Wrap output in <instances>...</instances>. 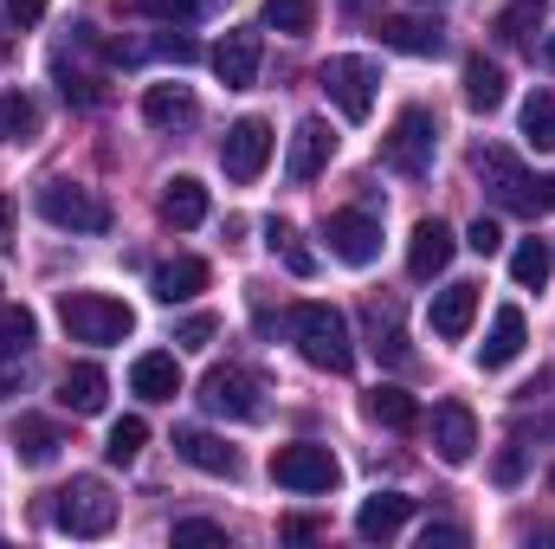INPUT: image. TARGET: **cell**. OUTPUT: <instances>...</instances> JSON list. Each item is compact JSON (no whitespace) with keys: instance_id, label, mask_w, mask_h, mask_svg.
Wrapping results in <instances>:
<instances>
[{"instance_id":"1","label":"cell","mask_w":555,"mask_h":549,"mask_svg":"<svg viewBox=\"0 0 555 549\" xmlns=\"http://www.w3.org/2000/svg\"><path fill=\"white\" fill-rule=\"evenodd\" d=\"M291 336H297L304 362H317V369H330V375H343V369L356 362L349 317H343L336 304H297V310H291Z\"/></svg>"},{"instance_id":"2","label":"cell","mask_w":555,"mask_h":549,"mask_svg":"<svg viewBox=\"0 0 555 549\" xmlns=\"http://www.w3.org/2000/svg\"><path fill=\"white\" fill-rule=\"evenodd\" d=\"M59 323L72 343H124L137 330V310L124 297H104V291H65L59 297Z\"/></svg>"},{"instance_id":"3","label":"cell","mask_w":555,"mask_h":549,"mask_svg":"<svg viewBox=\"0 0 555 549\" xmlns=\"http://www.w3.org/2000/svg\"><path fill=\"white\" fill-rule=\"evenodd\" d=\"M317 85H323V98H330L349 124H362V117L375 111V85H382V72H375V59H362V52H336V59H323Z\"/></svg>"},{"instance_id":"4","label":"cell","mask_w":555,"mask_h":549,"mask_svg":"<svg viewBox=\"0 0 555 549\" xmlns=\"http://www.w3.org/2000/svg\"><path fill=\"white\" fill-rule=\"evenodd\" d=\"M52 498H59V505H52V524L72 531V537H104V531L117 524V498H111L104 478H72V485H59Z\"/></svg>"},{"instance_id":"5","label":"cell","mask_w":555,"mask_h":549,"mask_svg":"<svg viewBox=\"0 0 555 549\" xmlns=\"http://www.w3.org/2000/svg\"><path fill=\"white\" fill-rule=\"evenodd\" d=\"M433 149H439V117H433L426 104H408V111L395 117V130L382 137V162H388L395 175H426V168H433Z\"/></svg>"},{"instance_id":"6","label":"cell","mask_w":555,"mask_h":549,"mask_svg":"<svg viewBox=\"0 0 555 549\" xmlns=\"http://www.w3.org/2000/svg\"><path fill=\"white\" fill-rule=\"evenodd\" d=\"M39 214L65 233H111V201L78 188V181H46L39 188Z\"/></svg>"},{"instance_id":"7","label":"cell","mask_w":555,"mask_h":549,"mask_svg":"<svg viewBox=\"0 0 555 549\" xmlns=\"http://www.w3.org/2000/svg\"><path fill=\"white\" fill-rule=\"evenodd\" d=\"M272 478L284 485V491H336L343 465H336V452H330V446L297 439V446H278V452H272Z\"/></svg>"},{"instance_id":"8","label":"cell","mask_w":555,"mask_h":549,"mask_svg":"<svg viewBox=\"0 0 555 549\" xmlns=\"http://www.w3.org/2000/svg\"><path fill=\"white\" fill-rule=\"evenodd\" d=\"M472 168H478V181H485V194H491L498 207H511V214H543V207H537V181L524 175V162H517L511 149H478Z\"/></svg>"},{"instance_id":"9","label":"cell","mask_w":555,"mask_h":549,"mask_svg":"<svg viewBox=\"0 0 555 549\" xmlns=\"http://www.w3.org/2000/svg\"><path fill=\"white\" fill-rule=\"evenodd\" d=\"M201 408L227 413V420H259V413H266V388H259V375H246V369H207V375H201Z\"/></svg>"},{"instance_id":"10","label":"cell","mask_w":555,"mask_h":549,"mask_svg":"<svg viewBox=\"0 0 555 549\" xmlns=\"http://www.w3.org/2000/svg\"><path fill=\"white\" fill-rule=\"evenodd\" d=\"M266 162H272V124L266 117H240L227 142H220V168H227V181H259L266 175Z\"/></svg>"},{"instance_id":"11","label":"cell","mask_w":555,"mask_h":549,"mask_svg":"<svg viewBox=\"0 0 555 549\" xmlns=\"http://www.w3.org/2000/svg\"><path fill=\"white\" fill-rule=\"evenodd\" d=\"M323 240H330V253H336L343 266H375V259H382V220H375L369 207H343V214H330Z\"/></svg>"},{"instance_id":"12","label":"cell","mask_w":555,"mask_h":549,"mask_svg":"<svg viewBox=\"0 0 555 549\" xmlns=\"http://www.w3.org/2000/svg\"><path fill=\"white\" fill-rule=\"evenodd\" d=\"M259 65H266V39H259L253 26H233V33L214 46V72H220V85H227V91L259 85Z\"/></svg>"},{"instance_id":"13","label":"cell","mask_w":555,"mask_h":549,"mask_svg":"<svg viewBox=\"0 0 555 549\" xmlns=\"http://www.w3.org/2000/svg\"><path fill=\"white\" fill-rule=\"evenodd\" d=\"M330 155H336L330 124H323V117H304V124L291 130V149H284V175H291V181H317V175L330 168Z\"/></svg>"},{"instance_id":"14","label":"cell","mask_w":555,"mask_h":549,"mask_svg":"<svg viewBox=\"0 0 555 549\" xmlns=\"http://www.w3.org/2000/svg\"><path fill=\"white\" fill-rule=\"evenodd\" d=\"M433 452L446 459V465H465L472 452H478V420L465 401H439L433 408Z\"/></svg>"},{"instance_id":"15","label":"cell","mask_w":555,"mask_h":549,"mask_svg":"<svg viewBox=\"0 0 555 549\" xmlns=\"http://www.w3.org/2000/svg\"><path fill=\"white\" fill-rule=\"evenodd\" d=\"M382 46L388 52H408V59H439L446 52V26L439 20H420V13H388L382 20Z\"/></svg>"},{"instance_id":"16","label":"cell","mask_w":555,"mask_h":549,"mask_svg":"<svg viewBox=\"0 0 555 549\" xmlns=\"http://www.w3.org/2000/svg\"><path fill=\"white\" fill-rule=\"evenodd\" d=\"M175 452H181L194 472H214V478H233V472H240V452H233L220 433H207V426H175Z\"/></svg>"},{"instance_id":"17","label":"cell","mask_w":555,"mask_h":549,"mask_svg":"<svg viewBox=\"0 0 555 549\" xmlns=\"http://www.w3.org/2000/svg\"><path fill=\"white\" fill-rule=\"evenodd\" d=\"M452 253H459V240H452V227L446 220H420L414 240H408V272L426 284V278H439L452 266Z\"/></svg>"},{"instance_id":"18","label":"cell","mask_w":555,"mask_h":549,"mask_svg":"<svg viewBox=\"0 0 555 549\" xmlns=\"http://www.w3.org/2000/svg\"><path fill=\"white\" fill-rule=\"evenodd\" d=\"M524 343H530V323H524L517 304H504V310L491 317V336L478 343V362H485V369H511V362L524 356Z\"/></svg>"},{"instance_id":"19","label":"cell","mask_w":555,"mask_h":549,"mask_svg":"<svg viewBox=\"0 0 555 549\" xmlns=\"http://www.w3.org/2000/svg\"><path fill=\"white\" fill-rule=\"evenodd\" d=\"M408 518H414V498H401V491H375V498L356 511V537H362V544H388Z\"/></svg>"},{"instance_id":"20","label":"cell","mask_w":555,"mask_h":549,"mask_svg":"<svg viewBox=\"0 0 555 549\" xmlns=\"http://www.w3.org/2000/svg\"><path fill=\"white\" fill-rule=\"evenodd\" d=\"M130 388H137L142 401H175L181 395V362L168 349H149V356L130 362Z\"/></svg>"},{"instance_id":"21","label":"cell","mask_w":555,"mask_h":549,"mask_svg":"<svg viewBox=\"0 0 555 549\" xmlns=\"http://www.w3.org/2000/svg\"><path fill=\"white\" fill-rule=\"evenodd\" d=\"M472 317H478V284H446V291H433V330H439L446 343H459V336L472 330Z\"/></svg>"},{"instance_id":"22","label":"cell","mask_w":555,"mask_h":549,"mask_svg":"<svg viewBox=\"0 0 555 549\" xmlns=\"http://www.w3.org/2000/svg\"><path fill=\"white\" fill-rule=\"evenodd\" d=\"M194 91L188 85H149L142 91V117L155 124V130H181V124H194Z\"/></svg>"},{"instance_id":"23","label":"cell","mask_w":555,"mask_h":549,"mask_svg":"<svg viewBox=\"0 0 555 549\" xmlns=\"http://www.w3.org/2000/svg\"><path fill=\"white\" fill-rule=\"evenodd\" d=\"M104 395H111V382H104L98 362L65 369V382H59V408H72V413H104Z\"/></svg>"},{"instance_id":"24","label":"cell","mask_w":555,"mask_h":549,"mask_svg":"<svg viewBox=\"0 0 555 549\" xmlns=\"http://www.w3.org/2000/svg\"><path fill=\"white\" fill-rule=\"evenodd\" d=\"M162 220H168V227H201V220H207V188H201L194 175H175V181L162 188Z\"/></svg>"},{"instance_id":"25","label":"cell","mask_w":555,"mask_h":549,"mask_svg":"<svg viewBox=\"0 0 555 549\" xmlns=\"http://www.w3.org/2000/svg\"><path fill=\"white\" fill-rule=\"evenodd\" d=\"M59 446H65V439H59L52 420H39V413H20V420H13V452H20L26 465H52Z\"/></svg>"},{"instance_id":"26","label":"cell","mask_w":555,"mask_h":549,"mask_svg":"<svg viewBox=\"0 0 555 549\" xmlns=\"http://www.w3.org/2000/svg\"><path fill=\"white\" fill-rule=\"evenodd\" d=\"M201 291H207V259H168V266H155V297L162 304H188Z\"/></svg>"},{"instance_id":"27","label":"cell","mask_w":555,"mask_h":549,"mask_svg":"<svg viewBox=\"0 0 555 549\" xmlns=\"http://www.w3.org/2000/svg\"><path fill=\"white\" fill-rule=\"evenodd\" d=\"M465 104L472 111H498L504 104V65L498 59H485V52L465 59Z\"/></svg>"},{"instance_id":"28","label":"cell","mask_w":555,"mask_h":549,"mask_svg":"<svg viewBox=\"0 0 555 549\" xmlns=\"http://www.w3.org/2000/svg\"><path fill=\"white\" fill-rule=\"evenodd\" d=\"M543 13H550V0H511V7L491 20V33H498L504 46H530V39L543 33Z\"/></svg>"},{"instance_id":"29","label":"cell","mask_w":555,"mask_h":549,"mask_svg":"<svg viewBox=\"0 0 555 549\" xmlns=\"http://www.w3.org/2000/svg\"><path fill=\"white\" fill-rule=\"evenodd\" d=\"M369 420H375V426L408 433V426L420 420V408H414V395H408V388H395V382H388V388H369Z\"/></svg>"},{"instance_id":"30","label":"cell","mask_w":555,"mask_h":549,"mask_svg":"<svg viewBox=\"0 0 555 549\" xmlns=\"http://www.w3.org/2000/svg\"><path fill=\"white\" fill-rule=\"evenodd\" d=\"M369 330H375V349H382L388 362L408 356V343H401V304H395V297H369Z\"/></svg>"},{"instance_id":"31","label":"cell","mask_w":555,"mask_h":549,"mask_svg":"<svg viewBox=\"0 0 555 549\" xmlns=\"http://www.w3.org/2000/svg\"><path fill=\"white\" fill-rule=\"evenodd\" d=\"M550 272H555V246L550 240H524V246L511 253V278H517V284L537 291V284H550Z\"/></svg>"},{"instance_id":"32","label":"cell","mask_w":555,"mask_h":549,"mask_svg":"<svg viewBox=\"0 0 555 549\" xmlns=\"http://www.w3.org/2000/svg\"><path fill=\"white\" fill-rule=\"evenodd\" d=\"M39 130V104L26 91H0V142H26Z\"/></svg>"},{"instance_id":"33","label":"cell","mask_w":555,"mask_h":549,"mask_svg":"<svg viewBox=\"0 0 555 549\" xmlns=\"http://www.w3.org/2000/svg\"><path fill=\"white\" fill-rule=\"evenodd\" d=\"M33 336H39L33 310H26V304H0V362H7V356H26Z\"/></svg>"},{"instance_id":"34","label":"cell","mask_w":555,"mask_h":549,"mask_svg":"<svg viewBox=\"0 0 555 549\" xmlns=\"http://www.w3.org/2000/svg\"><path fill=\"white\" fill-rule=\"evenodd\" d=\"M52 78H59V91H65L72 104H104V72H85V65L59 59V65H52Z\"/></svg>"},{"instance_id":"35","label":"cell","mask_w":555,"mask_h":549,"mask_svg":"<svg viewBox=\"0 0 555 549\" xmlns=\"http://www.w3.org/2000/svg\"><path fill=\"white\" fill-rule=\"evenodd\" d=\"M266 26L291 33V39H304V33L317 26V0H266Z\"/></svg>"},{"instance_id":"36","label":"cell","mask_w":555,"mask_h":549,"mask_svg":"<svg viewBox=\"0 0 555 549\" xmlns=\"http://www.w3.org/2000/svg\"><path fill=\"white\" fill-rule=\"evenodd\" d=\"M142 439H149V420H142V413H124V420L111 426V439H104L111 465H130V459L142 452Z\"/></svg>"},{"instance_id":"37","label":"cell","mask_w":555,"mask_h":549,"mask_svg":"<svg viewBox=\"0 0 555 549\" xmlns=\"http://www.w3.org/2000/svg\"><path fill=\"white\" fill-rule=\"evenodd\" d=\"M524 142H530V149H555V98L550 91H537V98L524 104Z\"/></svg>"},{"instance_id":"38","label":"cell","mask_w":555,"mask_h":549,"mask_svg":"<svg viewBox=\"0 0 555 549\" xmlns=\"http://www.w3.org/2000/svg\"><path fill=\"white\" fill-rule=\"evenodd\" d=\"M266 240H272V253H278V259H284V266H291L297 278H310V272H317V259L304 253V240H297V233H291L284 220H272V227H266Z\"/></svg>"},{"instance_id":"39","label":"cell","mask_w":555,"mask_h":549,"mask_svg":"<svg viewBox=\"0 0 555 549\" xmlns=\"http://www.w3.org/2000/svg\"><path fill=\"white\" fill-rule=\"evenodd\" d=\"M465 246H472L478 259H491V253H504V227H498V220H472V233H465Z\"/></svg>"},{"instance_id":"40","label":"cell","mask_w":555,"mask_h":549,"mask_svg":"<svg viewBox=\"0 0 555 549\" xmlns=\"http://www.w3.org/2000/svg\"><path fill=\"white\" fill-rule=\"evenodd\" d=\"M175 544H227V531L214 518H188V524H175Z\"/></svg>"},{"instance_id":"41","label":"cell","mask_w":555,"mask_h":549,"mask_svg":"<svg viewBox=\"0 0 555 549\" xmlns=\"http://www.w3.org/2000/svg\"><path fill=\"white\" fill-rule=\"evenodd\" d=\"M137 7L149 20H194L201 13V0H137Z\"/></svg>"},{"instance_id":"42","label":"cell","mask_w":555,"mask_h":549,"mask_svg":"<svg viewBox=\"0 0 555 549\" xmlns=\"http://www.w3.org/2000/svg\"><path fill=\"white\" fill-rule=\"evenodd\" d=\"M155 52H162V59H175V65H194V59H201V46H194L188 33H168V39H155Z\"/></svg>"},{"instance_id":"43","label":"cell","mask_w":555,"mask_h":549,"mask_svg":"<svg viewBox=\"0 0 555 549\" xmlns=\"http://www.w3.org/2000/svg\"><path fill=\"white\" fill-rule=\"evenodd\" d=\"M214 330H220V323H214V317H188V323H181V336H175V343H181V349H207V343H214Z\"/></svg>"},{"instance_id":"44","label":"cell","mask_w":555,"mask_h":549,"mask_svg":"<svg viewBox=\"0 0 555 549\" xmlns=\"http://www.w3.org/2000/svg\"><path fill=\"white\" fill-rule=\"evenodd\" d=\"M46 7H52V0H7V20L26 33V26H39V20H46Z\"/></svg>"},{"instance_id":"45","label":"cell","mask_w":555,"mask_h":549,"mask_svg":"<svg viewBox=\"0 0 555 549\" xmlns=\"http://www.w3.org/2000/svg\"><path fill=\"white\" fill-rule=\"evenodd\" d=\"M452 544H465V531H452V524H426L420 531V549H452Z\"/></svg>"},{"instance_id":"46","label":"cell","mask_w":555,"mask_h":549,"mask_svg":"<svg viewBox=\"0 0 555 549\" xmlns=\"http://www.w3.org/2000/svg\"><path fill=\"white\" fill-rule=\"evenodd\" d=\"M278 531H284L291 544H310V537H323V524H317V518H284Z\"/></svg>"},{"instance_id":"47","label":"cell","mask_w":555,"mask_h":549,"mask_svg":"<svg viewBox=\"0 0 555 549\" xmlns=\"http://www.w3.org/2000/svg\"><path fill=\"white\" fill-rule=\"evenodd\" d=\"M517 472H524V452L504 446V452H498V485H517Z\"/></svg>"},{"instance_id":"48","label":"cell","mask_w":555,"mask_h":549,"mask_svg":"<svg viewBox=\"0 0 555 549\" xmlns=\"http://www.w3.org/2000/svg\"><path fill=\"white\" fill-rule=\"evenodd\" d=\"M537 207H543V214H555V175H550V181H537Z\"/></svg>"},{"instance_id":"49","label":"cell","mask_w":555,"mask_h":549,"mask_svg":"<svg viewBox=\"0 0 555 549\" xmlns=\"http://www.w3.org/2000/svg\"><path fill=\"white\" fill-rule=\"evenodd\" d=\"M7 233H13V201L0 194V246H7Z\"/></svg>"},{"instance_id":"50","label":"cell","mask_w":555,"mask_h":549,"mask_svg":"<svg viewBox=\"0 0 555 549\" xmlns=\"http://www.w3.org/2000/svg\"><path fill=\"white\" fill-rule=\"evenodd\" d=\"M543 65H555V39H550V46H543Z\"/></svg>"},{"instance_id":"51","label":"cell","mask_w":555,"mask_h":549,"mask_svg":"<svg viewBox=\"0 0 555 549\" xmlns=\"http://www.w3.org/2000/svg\"><path fill=\"white\" fill-rule=\"evenodd\" d=\"M550 491H555V472H550Z\"/></svg>"}]
</instances>
